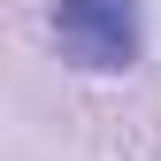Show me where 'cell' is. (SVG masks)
<instances>
[{
    "label": "cell",
    "instance_id": "cell-1",
    "mask_svg": "<svg viewBox=\"0 0 161 161\" xmlns=\"http://www.w3.org/2000/svg\"><path fill=\"white\" fill-rule=\"evenodd\" d=\"M54 46L77 69H130L138 62V8L130 0H54Z\"/></svg>",
    "mask_w": 161,
    "mask_h": 161
}]
</instances>
